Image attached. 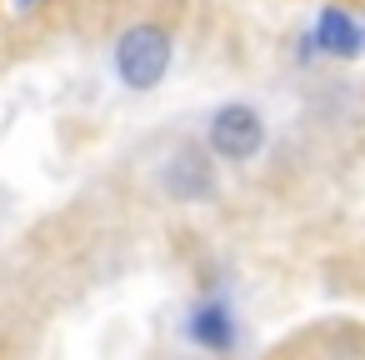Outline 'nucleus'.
I'll use <instances>...</instances> for the list:
<instances>
[{
  "instance_id": "1",
  "label": "nucleus",
  "mask_w": 365,
  "mask_h": 360,
  "mask_svg": "<svg viewBox=\"0 0 365 360\" xmlns=\"http://www.w3.org/2000/svg\"><path fill=\"white\" fill-rule=\"evenodd\" d=\"M170 66H175V36L155 21L125 26L110 46V71L130 96H150L155 86H165Z\"/></svg>"
},
{
  "instance_id": "4",
  "label": "nucleus",
  "mask_w": 365,
  "mask_h": 360,
  "mask_svg": "<svg viewBox=\"0 0 365 360\" xmlns=\"http://www.w3.org/2000/svg\"><path fill=\"white\" fill-rule=\"evenodd\" d=\"M205 145L215 150V160L225 165H250L265 150V115L250 101H225L210 110L205 120Z\"/></svg>"
},
{
  "instance_id": "5",
  "label": "nucleus",
  "mask_w": 365,
  "mask_h": 360,
  "mask_svg": "<svg viewBox=\"0 0 365 360\" xmlns=\"http://www.w3.org/2000/svg\"><path fill=\"white\" fill-rule=\"evenodd\" d=\"M310 46H315V56H330V61H360L365 56V21H355L340 6H325L315 16Z\"/></svg>"
},
{
  "instance_id": "6",
  "label": "nucleus",
  "mask_w": 365,
  "mask_h": 360,
  "mask_svg": "<svg viewBox=\"0 0 365 360\" xmlns=\"http://www.w3.org/2000/svg\"><path fill=\"white\" fill-rule=\"evenodd\" d=\"M16 11H36V6H46V0H11Z\"/></svg>"
},
{
  "instance_id": "2",
  "label": "nucleus",
  "mask_w": 365,
  "mask_h": 360,
  "mask_svg": "<svg viewBox=\"0 0 365 360\" xmlns=\"http://www.w3.org/2000/svg\"><path fill=\"white\" fill-rule=\"evenodd\" d=\"M155 190L170 205H210L220 195V160L205 140H180L160 170H155Z\"/></svg>"
},
{
  "instance_id": "3",
  "label": "nucleus",
  "mask_w": 365,
  "mask_h": 360,
  "mask_svg": "<svg viewBox=\"0 0 365 360\" xmlns=\"http://www.w3.org/2000/svg\"><path fill=\"white\" fill-rule=\"evenodd\" d=\"M180 340H185L190 350H200V355H215V360L235 355V350H240V315H235L230 295H225V290L195 295V300L185 305V315H180Z\"/></svg>"
}]
</instances>
